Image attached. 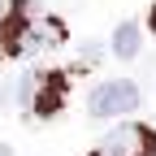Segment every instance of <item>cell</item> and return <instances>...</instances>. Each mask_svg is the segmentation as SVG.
<instances>
[{
  "instance_id": "6da1fadb",
  "label": "cell",
  "mask_w": 156,
  "mask_h": 156,
  "mask_svg": "<svg viewBox=\"0 0 156 156\" xmlns=\"http://www.w3.org/2000/svg\"><path fill=\"white\" fill-rule=\"evenodd\" d=\"M139 104V87L126 83V78H113V83H100L87 100V113L91 117H122V113H134Z\"/></svg>"
},
{
  "instance_id": "7a4b0ae2",
  "label": "cell",
  "mask_w": 156,
  "mask_h": 156,
  "mask_svg": "<svg viewBox=\"0 0 156 156\" xmlns=\"http://www.w3.org/2000/svg\"><path fill=\"white\" fill-rule=\"evenodd\" d=\"M22 100L35 108V117H52L65 100V78L61 74H30L22 83Z\"/></svg>"
},
{
  "instance_id": "3957f363",
  "label": "cell",
  "mask_w": 156,
  "mask_h": 156,
  "mask_svg": "<svg viewBox=\"0 0 156 156\" xmlns=\"http://www.w3.org/2000/svg\"><path fill=\"white\" fill-rule=\"evenodd\" d=\"M95 156H156V134L147 126H117Z\"/></svg>"
},
{
  "instance_id": "277c9868",
  "label": "cell",
  "mask_w": 156,
  "mask_h": 156,
  "mask_svg": "<svg viewBox=\"0 0 156 156\" xmlns=\"http://www.w3.org/2000/svg\"><path fill=\"white\" fill-rule=\"evenodd\" d=\"M113 52L122 56V61H130V56L139 52V26H134V22H122V26H117V35H113Z\"/></svg>"
},
{
  "instance_id": "5b68a950",
  "label": "cell",
  "mask_w": 156,
  "mask_h": 156,
  "mask_svg": "<svg viewBox=\"0 0 156 156\" xmlns=\"http://www.w3.org/2000/svg\"><path fill=\"white\" fill-rule=\"evenodd\" d=\"M147 26H152V30H156V9H152V13H147Z\"/></svg>"
},
{
  "instance_id": "8992f818",
  "label": "cell",
  "mask_w": 156,
  "mask_h": 156,
  "mask_svg": "<svg viewBox=\"0 0 156 156\" xmlns=\"http://www.w3.org/2000/svg\"><path fill=\"white\" fill-rule=\"evenodd\" d=\"M5 13H9V5H5V0H0V22H5Z\"/></svg>"
},
{
  "instance_id": "52a82bcc",
  "label": "cell",
  "mask_w": 156,
  "mask_h": 156,
  "mask_svg": "<svg viewBox=\"0 0 156 156\" xmlns=\"http://www.w3.org/2000/svg\"><path fill=\"white\" fill-rule=\"evenodd\" d=\"M0 156H13V152H9V147H5V143H0Z\"/></svg>"
}]
</instances>
